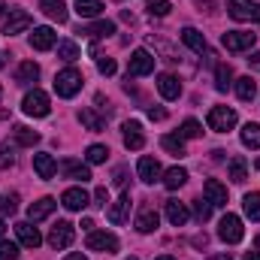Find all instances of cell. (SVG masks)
Segmentation results:
<instances>
[{"label":"cell","mask_w":260,"mask_h":260,"mask_svg":"<svg viewBox=\"0 0 260 260\" xmlns=\"http://www.w3.org/2000/svg\"><path fill=\"white\" fill-rule=\"evenodd\" d=\"M18 209V194H3L0 197V215H12Z\"/></svg>","instance_id":"42"},{"label":"cell","mask_w":260,"mask_h":260,"mask_svg":"<svg viewBox=\"0 0 260 260\" xmlns=\"http://www.w3.org/2000/svg\"><path fill=\"white\" fill-rule=\"evenodd\" d=\"M79 121H82L88 130H94V133H100V130L106 127V118H100L94 109H82V112H79Z\"/></svg>","instance_id":"30"},{"label":"cell","mask_w":260,"mask_h":260,"mask_svg":"<svg viewBox=\"0 0 260 260\" xmlns=\"http://www.w3.org/2000/svg\"><path fill=\"white\" fill-rule=\"evenodd\" d=\"M136 173H139V179H142L145 185H154V182L160 179V164H157L154 157H139Z\"/></svg>","instance_id":"20"},{"label":"cell","mask_w":260,"mask_h":260,"mask_svg":"<svg viewBox=\"0 0 260 260\" xmlns=\"http://www.w3.org/2000/svg\"><path fill=\"white\" fill-rule=\"evenodd\" d=\"M230 85H233V70L227 64H221L215 70V88H218V91H227Z\"/></svg>","instance_id":"36"},{"label":"cell","mask_w":260,"mask_h":260,"mask_svg":"<svg viewBox=\"0 0 260 260\" xmlns=\"http://www.w3.org/2000/svg\"><path fill=\"white\" fill-rule=\"evenodd\" d=\"M242 145L245 148H260V124H245L242 127Z\"/></svg>","instance_id":"35"},{"label":"cell","mask_w":260,"mask_h":260,"mask_svg":"<svg viewBox=\"0 0 260 260\" xmlns=\"http://www.w3.org/2000/svg\"><path fill=\"white\" fill-rule=\"evenodd\" d=\"M61 203H64V209H70V212H82L91 203V197L85 194V188H67L64 194H61Z\"/></svg>","instance_id":"15"},{"label":"cell","mask_w":260,"mask_h":260,"mask_svg":"<svg viewBox=\"0 0 260 260\" xmlns=\"http://www.w3.org/2000/svg\"><path fill=\"white\" fill-rule=\"evenodd\" d=\"M76 12H79V18H97L103 12V3L100 0H76Z\"/></svg>","instance_id":"29"},{"label":"cell","mask_w":260,"mask_h":260,"mask_svg":"<svg viewBox=\"0 0 260 260\" xmlns=\"http://www.w3.org/2000/svg\"><path fill=\"white\" fill-rule=\"evenodd\" d=\"M227 170H230V179H233L236 185H242V182L248 179V164H245V157H233V160L227 164Z\"/></svg>","instance_id":"32"},{"label":"cell","mask_w":260,"mask_h":260,"mask_svg":"<svg viewBox=\"0 0 260 260\" xmlns=\"http://www.w3.org/2000/svg\"><path fill=\"white\" fill-rule=\"evenodd\" d=\"M248 64H251V67H254V70H257V73H260V52H254V55L248 58Z\"/></svg>","instance_id":"50"},{"label":"cell","mask_w":260,"mask_h":260,"mask_svg":"<svg viewBox=\"0 0 260 260\" xmlns=\"http://www.w3.org/2000/svg\"><path fill=\"white\" fill-rule=\"evenodd\" d=\"M82 34H88V37L100 40V37L115 34V24H112V21H94V24H85V27H82Z\"/></svg>","instance_id":"31"},{"label":"cell","mask_w":260,"mask_h":260,"mask_svg":"<svg viewBox=\"0 0 260 260\" xmlns=\"http://www.w3.org/2000/svg\"><path fill=\"white\" fill-rule=\"evenodd\" d=\"M0 97H3V88H0Z\"/></svg>","instance_id":"61"},{"label":"cell","mask_w":260,"mask_h":260,"mask_svg":"<svg viewBox=\"0 0 260 260\" xmlns=\"http://www.w3.org/2000/svg\"><path fill=\"white\" fill-rule=\"evenodd\" d=\"M3 230H6V224H3V221H0V236H3Z\"/></svg>","instance_id":"57"},{"label":"cell","mask_w":260,"mask_h":260,"mask_svg":"<svg viewBox=\"0 0 260 260\" xmlns=\"http://www.w3.org/2000/svg\"><path fill=\"white\" fill-rule=\"evenodd\" d=\"M157 260H176V257H170V254H164V257H157Z\"/></svg>","instance_id":"58"},{"label":"cell","mask_w":260,"mask_h":260,"mask_svg":"<svg viewBox=\"0 0 260 260\" xmlns=\"http://www.w3.org/2000/svg\"><path fill=\"white\" fill-rule=\"evenodd\" d=\"M40 9H43V12H46L52 21H58V24H64L67 15H70V12H67V3H64V0H40Z\"/></svg>","instance_id":"24"},{"label":"cell","mask_w":260,"mask_h":260,"mask_svg":"<svg viewBox=\"0 0 260 260\" xmlns=\"http://www.w3.org/2000/svg\"><path fill=\"white\" fill-rule=\"evenodd\" d=\"M58 58L67 61V64L76 61V58H79V46H76L73 40H61V43H58Z\"/></svg>","instance_id":"39"},{"label":"cell","mask_w":260,"mask_h":260,"mask_svg":"<svg viewBox=\"0 0 260 260\" xmlns=\"http://www.w3.org/2000/svg\"><path fill=\"white\" fill-rule=\"evenodd\" d=\"M58 170H61V176H64V179H73V182H82V185H85V182L91 179V170H88V167H85L82 160H73V157H67V160H61V167H58Z\"/></svg>","instance_id":"11"},{"label":"cell","mask_w":260,"mask_h":260,"mask_svg":"<svg viewBox=\"0 0 260 260\" xmlns=\"http://www.w3.org/2000/svg\"><path fill=\"white\" fill-rule=\"evenodd\" d=\"M124 145H127L130 151H139L142 145H145V133H142V124L139 121H124Z\"/></svg>","instance_id":"19"},{"label":"cell","mask_w":260,"mask_h":260,"mask_svg":"<svg viewBox=\"0 0 260 260\" xmlns=\"http://www.w3.org/2000/svg\"><path fill=\"white\" fill-rule=\"evenodd\" d=\"M254 245H257V251H260V236H257V242H254Z\"/></svg>","instance_id":"59"},{"label":"cell","mask_w":260,"mask_h":260,"mask_svg":"<svg viewBox=\"0 0 260 260\" xmlns=\"http://www.w3.org/2000/svg\"><path fill=\"white\" fill-rule=\"evenodd\" d=\"M55 206H58V200H52V197H43V200H37V203H30V209H27V218L37 224V221H43V218H49L52 212H55Z\"/></svg>","instance_id":"22"},{"label":"cell","mask_w":260,"mask_h":260,"mask_svg":"<svg viewBox=\"0 0 260 260\" xmlns=\"http://www.w3.org/2000/svg\"><path fill=\"white\" fill-rule=\"evenodd\" d=\"M257 170H260V157H257Z\"/></svg>","instance_id":"60"},{"label":"cell","mask_w":260,"mask_h":260,"mask_svg":"<svg viewBox=\"0 0 260 260\" xmlns=\"http://www.w3.org/2000/svg\"><path fill=\"white\" fill-rule=\"evenodd\" d=\"M148 118H151V121H164V118H167V109H160V106H148Z\"/></svg>","instance_id":"48"},{"label":"cell","mask_w":260,"mask_h":260,"mask_svg":"<svg viewBox=\"0 0 260 260\" xmlns=\"http://www.w3.org/2000/svg\"><path fill=\"white\" fill-rule=\"evenodd\" d=\"M145 9H148V15H154V18H164V15H170L173 3H170V0H145Z\"/></svg>","instance_id":"38"},{"label":"cell","mask_w":260,"mask_h":260,"mask_svg":"<svg viewBox=\"0 0 260 260\" xmlns=\"http://www.w3.org/2000/svg\"><path fill=\"white\" fill-rule=\"evenodd\" d=\"M160 145H164L170 154L185 157V139H182V136H164V139H160Z\"/></svg>","instance_id":"37"},{"label":"cell","mask_w":260,"mask_h":260,"mask_svg":"<svg viewBox=\"0 0 260 260\" xmlns=\"http://www.w3.org/2000/svg\"><path fill=\"white\" fill-rule=\"evenodd\" d=\"M200 133H203V127H200V121H194V118H188V121L182 124V130H179L182 139H197Z\"/></svg>","instance_id":"41"},{"label":"cell","mask_w":260,"mask_h":260,"mask_svg":"<svg viewBox=\"0 0 260 260\" xmlns=\"http://www.w3.org/2000/svg\"><path fill=\"white\" fill-rule=\"evenodd\" d=\"M15 142H18V145H27V148H34V145L40 142V133H37V130H30V127H21V124H18V127H15Z\"/></svg>","instance_id":"33"},{"label":"cell","mask_w":260,"mask_h":260,"mask_svg":"<svg viewBox=\"0 0 260 260\" xmlns=\"http://www.w3.org/2000/svg\"><path fill=\"white\" fill-rule=\"evenodd\" d=\"M254 21H257V24H260V3H257V15H254Z\"/></svg>","instance_id":"56"},{"label":"cell","mask_w":260,"mask_h":260,"mask_svg":"<svg viewBox=\"0 0 260 260\" xmlns=\"http://www.w3.org/2000/svg\"><path fill=\"white\" fill-rule=\"evenodd\" d=\"M88 248L91 251H103V254H115L118 251V236L106 233V230H91L88 233Z\"/></svg>","instance_id":"6"},{"label":"cell","mask_w":260,"mask_h":260,"mask_svg":"<svg viewBox=\"0 0 260 260\" xmlns=\"http://www.w3.org/2000/svg\"><path fill=\"white\" fill-rule=\"evenodd\" d=\"M194 215H197V221H209V218H212V203H209V200H197Z\"/></svg>","instance_id":"44"},{"label":"cell","mask_w":260,"mask_h":260,"mask_svg":"<svg viewBox=\"0 0 260 260\" xmlns=\"http://www.w3.org/2000/svg\"><path fill=\"white\" fill-rule=\"evenodd\" d=\"M157 91H160L164 100H179V97H182V82H179L173 73H164V76L157 79Z\"/></svg>","instance_id":"17"},{"label":"cell","mask_w":260,"mask_h":260,"mask_svg":"<svg viewBox=\"0 0 260 260\" xmlns=\"http://www.w3.org/2000/svg\"><path fill=\"white\" fill-rule=\"evenodd\" d=\"M127 260H136V257H127Z\"/></svg>","instance_id":"62"},{"label":"cell","mask_w":260,"mask_h":260,"mask_svg":"<svg viewBox=\"0 0 260 260\" xmlns=\"http://www.w3.org/2000/svg\"><path fill=\"white\" fill-rule=\"evenodd\" d=\"M82 230H88V233H91V230H94V221H91V218H85V221H82Z\"/></svg>","instance_id":"52"},{"label":"cell","mask_w":260,"mask_h":260,"mask_svg":"<svg viewBox=\"0 0 260 260\" xmlns=\"http://www.w3.org/2000/svg\"><path fill=\"white\" fill-rule=\"evenodd\" d=\"M236 109H230V106H212L209 109V130H215V133H227V130L236 127Z\"/></svg>","instance_id":"3"},{"label":"cell","mask_w":260,"mask_h":260,"mask_svg":"<svg viewBox=\"0 0 260 260\" xmlns=\"http://www.w3.org/2000/svg\"><path fill=\"white\" fill-rule=\"evenodd\" d=\"M182 43H185L191 52H197V55H206V58H212V52H209V43H206V37H203L197 27H185V30H182Z\"/></svg>","instance_id":"13"},{"label":"cell","mask_w":260,"mask_h":260,"mask_svg":"<svg viewBox=\"0 0 260 260\" xmlns=\"http://www.w3.org/2000/svg\"><path fill=\"white\" fill-rule=\"evenodd\" d=\"M30 24H34L30 12H24V9H15V12H9V18L3 21V34H6V37H15V34H24Z\"/></svg>","instance_id":"9"},{"label":"cell","mask_w":260,"mask_h":260,"mask_svg":"<svg viewBox=\"0 0 260 260\" xmlns=\"http://www.w3.org/2000/svg\"><path fill=\"white\" fill-rule=\"evenodd\" d=\"M106 203H109V191L106 188H97L94 191V206H106Z\"/></svg>","instance_id":"47"},{"label":"cell","mask_w":260,"mask_h":260,"mask_svg":"<svg viewBox=\"0 0 260 260\" xmlns=\"http://www.w3.org/2000/svg\"><path fill=\"white\" fill-rule=\"evenodd\" d=\"M85 157H88V164H103V160L109 157V148H106V145H88Z\"/></svg>","instance_id":"40"},{"label":"cell","mask_w":260,"mask_h":260,"mask_svg":"<svg viewBox=\"0 0 260 260\" xmlns=\"http://www.w3.org/2000/svg\"><path fill=\"white\" fill-rule=\"evenodd\" d=\"M3 12H6V3H3V0H0V18H3Z\"/></svg>","instance_id":"54"},{"label":"cell","mask_w":260,"mask_h":260,"mask_svg":"<svg viewBox=\"0 0 260 260\" xmlns=\"http://www.w3.org/2000/svg\"><path fill=\"white\" fill-rule=\"evenodd\" d=\"M37 79H40V67L34 64V61H21L18 64V70H15V82L18 85H30Z\"/></svg>","instance_id":"27"},{"label":"cell","mask_w":260,"mask_h":260,"mask_svg":"<svg viewBox=\"0 0 260 260\" xmlns=\"http://www.w3.org/2000/svg\"><path fill=\"white\" fill-rule=\"evenodd\" d=\"M157 224H160V215L154 212V206H142L139 215H136V230L139 233H154Z\"/></svg>","instance_id":"18"},{"label":"cell","mask_w":260,"mask_h":260,"mask_svg":"<svg viewBox=\"0 0 260 260\" xmlns=\"http://www.w3.org/2000/svg\"><path fill=\"white\" fill-rule=\"evenodd\" d=\"M0 260H18V245L9 239H0Z\"/></svg>","instance_id":"43"},{"label":"cell","mask_w":260,"mask_h":260,"mask_svg":"<svg viewBox=\"0 0 260 260\" xmlns=\"http://www.w3.org/2000/svg\"><path fill=\"white\" fill-rule=\"evenodd\" d=\"M73 239H76V227L70 224V221H58L55 227H52V233H49V245L52 248H70L73 245Z\"/></svg>","instance_id":"7"},{"label":"cell","mask_w":260,"mask_h":260,"mask_svg":"<svg viewBox=\"0 0 260 260\" xmlns=\"http://www.w3.org/2000/svg\"><path fill=\"white\" fill-rule=\"evenodd\" d=\"M12 164H15V154H12V145H6V142H3V145H0V170H9Z\"/></svg>","instance_id":"45"},{"label":"cell","mask_w":260,"mask_h":260,"mask_svg":"<svg viewBox=\"0 0 260 260\" xmlns=\"http://www.w3.org/2000/svg\"><path fill=\"white\" fill-rule=\"evenodd\" d=\"M127 179H124V170H115V188H124Z\"/></svg>","instance_id":"49"},{"label":"cell","mask_w":260,"mask_h":260,"mask_svg":"<svg viewBox=\"0 0 260 260\" xmlns=\"http://www.w3.org/2000/svg\"><path fill=\"white\" fill-rule=\"evenodd\" d=\"M227 9H230V18L236 21H251L257 15V3L251 0H227Z\"/></svg>","instance_id":"14"},{"label":"cell","mask_w":260,"mask_h":260,"mask_svg":"<svg viewBox=\"0 0 260 260\" xmlns=\"http://www.w3.org/2000/svg\"><path fill=\"white\" fill-rule=\"evenodd\" d=\"M97 70H100L103 76H112V73L118 70V64H115L112 58H100V61H97Z\"/></svg>","instance_id":"46"},{"label":"cell","mask_w":260,"mask_h":260,"mask_svg":"<svg viewBox=\"0 0 260 260\" xmlns=\"http://www.w3.org/2000/svg\"><path fill=\"white\" fill-rule=\"evenodd\" d=\"M164 212H167V221H170L173 227H185V224H188V218H191L188 206H185V203H179V200H167V203H164Z\"/></svg>","instance_id":"12"},{"label":"cell","mask_w":260,"mask_h":260,"mask_svg":"<svg viewBox=\"0 0 260 260\" xmlns=\"http://www.w3.org/2000/svg\"><path fill=\"white\" fill-rule=\"evenodd\" d=\"M245 260H260V251H248V254H245Z\"/></svg>","instance_id":"53"},{"label":"cell","mask_w":260,"mask_h":260,"mask_svg":"<svg viewBox=\"0 0 260 260\" xmlns=\"http://www.w3.org/2000/svg\"><path fill=\"white\" fill-rule=\"evenodd\" d=\"M242 209H245V215H248L251 221H260V194L257 191H254V194H245Z\"/></svg>","instance_id":"34"},{"label":"cell","mask_w":260,"mask_h":260,"mask_svg":"<svg viewBox=\"0 0 260 260\" xmlns=\"http://www.w3.org/2000/svg\"><path fill=\"white\" fill-rule=\"evenodd\" d=\"M221 43H224L227 52H248V49L257 43V34H248V30H227V34L221 37Z\"/></svg>","instance_id":"5"},{"label":"cell","mask_w":260,"mask_h":260,"mask_svg":"<svg viewBox=\"0 0 260 260\" xmlns=\"http://www.w3.org/2000/svg\"><path fill=\"white\" fill-rule=\"evenodd\" d=\"M82 82H85L82 73L73 70V67H67V70H61L55 76V91H58V97H76L82 91Z\"/></svg>","instance_id":"1"},{"label":"cell","mask_w":260,"mask_h":260,"mask_svg":"<svg viewBox=\"0 0 260 260\" xmlns=\"http://www.w3.org/2000/svg\"><path fill=\"white\" fill-rule=\"evenodd\" d=\"M15 236H18V242H21L24 248H40V245H43V236H40V230L34 227V221H18V224H15Z\"/></svg>","instance_id":"10"},{"label":"cell","mask_w":260,"mask_h":260,"mask_svg":"<svg viewBox=\"0 0 260 260\" xmlns=\"http://www.w3.org/2000/svg\"><path fill=\"white\" fill-rule=\"evenodd\" d=\"M64 260H88V257H85V254H82V251H73V254H67Z\"/></svg>","instance_id":"51"},{"label":"cell","mask_w":260,"mask_h":260,"mask_svg":"<svg viewBox=\"0 0 260 260\" xmlns=\"http://www.w3.org/2000/svg\"><path fill=\"white\" fill-rule=\"evenodd\" d=\"M203 194L212 203V209H215V206H227V188H224L218 179H209V182L203 185Z\"/></svg>","instance_id":"23"},{"label":"cell","mask_w":260,"mask_h":260,"mask_svg":"<svg viewBox=\"0 0 260 260\" xmlns=\"http://www.w3.org/2000/svg\"><path fill=\"white\" fill-rule=\"evenodd\" d=\"M236 97H239L242 103H251V100L257 97V82H254L251 76H242V79H236Z\"/></svg>","instance_id":"26"},{"label":"cell","mask_w":260,"mask_h":260,"mask_svg":"<svg viewBox=\"0 0 260 260\" xmlns=\"http://www.w3.org/2000/svg\"><path fill=\"white\" fill-rule=\"evenodd\" d=\"M55 43H58V34H55L52 27H34V34H30V46H34L37 52H49Z\"/></svg>","instance_id":"16"},{"label":"cell","mask_w":260,"mask_h":260,"mask_svg":"<svg viewBox=\"0 0 260 260\" xmlns=\"http://www.w3.org/2000/svg\"><path fill=\"white\" fill-rule=\"evenodd\" d=\"M242 236H245V230H242V221H239V215H224L221 218V224H218V239L221 242H227V245H236V242H242Z\"/></svg>","instance_id":"4"},{"label":"cell","mask_w":260,"mask_h":260,"mask_svg":"<svg viewBox=\"0 0 260 260\" xmlns=\"http://www.w3.org/2000/svg\"><path fill=\"white\" fill-rule=\"evenodd\" d=\"M185 182H188V170H182V167H173V170L164 173V185H167V191H179Z\"/></svg>","instance_id":"28"},{"label":"cell","mask_w":260,"mask_h":260,"mask_svg":"<svg viewBox=\"0 0 260 260\" xmlns=\"http://www.w3.org/2000/svg\"><path fill=\"white\" fill-rule=\"evenodd\" d=\"M130 215V194H121L112 206H109V212H106V218H109V224H124Z\"/></svg>","instance_id":"21"},{"label":"cell","mask_w":260,"mask_h":260,"mask_svg":"<svg viewBox=\"0 0 260 260\" xmlns=\"http://www.w3.org/2000/svg\"><path fill=\"white\" fill-rule=\"evenodd\" d=\"M34 170H37L40 179H52L58 173V164H55L52 154H34Z\"/></svg>","instance_id":"25"},{"label":"cell","mask_w":260,"mask_h":260,"mask_svg":"<svg viewBox=\"0 0 260 260\" xmlns=\"http://www.w3.org/2000/svg\"><path fill=\"white\" fill-rule=\"evenodd\" d=\"M21 109H24L30 118H46V115L52 112V106H49V94H46V91H40V88L27 91V94H24V100H21Z\"/></svg>","instance_id":"2"},{"label":"cell","mask_w":260,"mask_h":260,"mask_svg":"<svg viewBox=\"0 0 260 260\" xmlns=\"http://www.w3.org/2000/svg\"><path fill=\"white\" fill-rule=\"evenodd\" d=\"M148 73H154V58H151V52H145V49H136V52L130 55L127 76H148Z\"/></svg>","instance_id":"8"},{"label":"cell","mask_w":260,"mask_h":260,"mask_svg":"<svg viewBox=\"0 0 260 260\" xmlns=\"http://www.w3.org/2000/svg\"><path fill=\"white\" fill-rule=\"evenodd\" d=\"M212 260H230V254H221V257H212Z\"/></svg>","instance_id":"55"}]
</instances>
